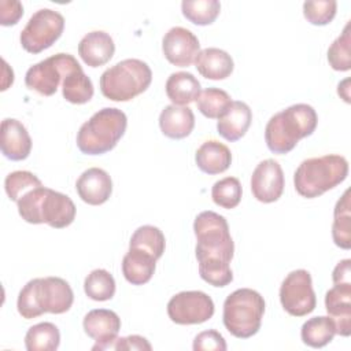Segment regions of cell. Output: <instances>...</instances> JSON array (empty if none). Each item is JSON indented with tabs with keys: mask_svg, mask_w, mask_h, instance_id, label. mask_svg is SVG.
Masks as SVG:
<instances>
[{
	"mask_svg": "<svg viewBox=\"0 0 351 351\" xmlns=\"http://www.w3.org/2000/svg\"><path fill=\"white\" fill-rule=\"evenodd\" d=\"M196 259L200 277L213 287H226L233 281L230 261L234 254L229 225L214 211H202L193 222Z\"/></svg>",
	"mask_w": 351,
	"mask_h": 351,
	"instance_id": "cell-1",
	"label": "cell"
},
{
	"mask_svg": "<svg viewBox=\"0 0 351 351\" xmlns=\"http://www.w3.org/2000/svg\"><path fill=\"white\" fill-rule=\"evenodd\" d=\"M317 123V112L310 104H292L274 114L266 123V145L273 154H288L296 147L299 140L313 134Z\"/></svg>",
	"mask_w": 351,
	"mask_h": 351,
	"instance_id": "cell-2",
	"label": "cell"
},
{
	"mask_svg": "<svg viewBox=\"0 0 351 351\" xmlns=\"http://www.w3.org/2000/svg\"><path fill=\"white\" fill-rule=\"evenodd\" d=\"M74 293L69 282L60 277L30 280L18 295V313L25 319H32L44 313L63 314L70 310Z\"/></svg>",
	"mask_w": 351,
	"mask_h": 351,
	"instance_id": "cell-3",
	"label": "cell"
},
{
	"mask_svg": "<svg viewBox=\"0 0 351 351\" xmlns=\"http://www.w3.org/2000/svg\"><path fill=\"white\" fill-rule=\"evenodd\" d=\"M16 204L22 219L34 225L47 223L51 228L63 229L71 225L75 218L73 200L44 185L26 192Z\"/></svg>",
	"mask_w": 351,
	"mask_h": 351,
	"instance_id": "cell-4",
	"label": "cell"
},
{
	"mask_svg": "<svg viewBox=\"0 0 351 351\" xmlns=\"http://www.w3.org/2000/svg\"><path fill=\"white\" fill-rule=\"evenodd\" d=\"M347 176V159L329 154L303 160L293 174V185L300 196L314 199L341 184Z\"/></svg>",
	"mask_w": 351,
	"mask_h": 351,
	"instance_id": "cell-5",
	"label": "cell"
},
{
	"mask_svg": "<svg viewBox=\"0 0 351 351\" xmlns=\"http://www.w3.org/2000/svg\"><path fill=\"white\" fill-rule=\"evenodd\" d=\"M126 114L115 107H104L84 122L77 133V147L85 155H101L118 144L126 132Z\"/></svg>",
	"mask_w": 351,
	"mask_h": 351,
	"instance_id": "cell-6",
	"label": "cell"
},
{
	"mask_svg": "<svg viewBox=\"0 0 351 351\" xmlns=\"http://www.w3.org/2000/svg\"><path fill=\"white\" fill-rule=\"evenodd\" d=\"M263 313V296L255 289L240 288L225 299L222 321L230 335L237 339H248L261 329Z\"/></svg>",
	"mask_w": 351,
	"mask_h": 351,
	"instance_id": "cell-7",
	"label": "cell"
},
{
	"mask_svg": "<svg viewBox=\"0 0 351 351\" xmlns=\"http://www.w3.org/2000/svg\"><path fill=\"white\" fill-rule=\"evenodd\" d=\"M152 81L149 66L140 59H125L100 75V90L112 101H129L147 90Z\"/></svg>",
	"mask_w": 351,
	"mask_h": 351,
	"instance_id": "cell-8",
	"label": "cell"
},
{
	"mask_svg": "<svg viewBox=\"0 0 351 351\" xmlns=\"http://www.w3.org/2000/svg\"><path fill=\"white\" fill-rule=\"evenodd\" d=\"M78 69L81 66L73 55L60 52L29 67L25 85L41 96H52L67 74Z\"/></svg>",
	"mask_w": 351,
	"mask_h": 351,
	"instance_id": "cell-9",
	"label": "cell"
},
{
	"mask_svg": "<svg viewBox=\"0 0 351 351\" xmlns=\"http://www.w3.org/2000/svg\"><path fill=\"white\" fill-rule=\"evenodd\" d=\"M64 18L51 8L36 11L22 29L19 41L29 53H40L49 48L63 33Z\"/></svg>",
	"mask_w": 351,
	"mask_h": 351,
	"instance_id": "cell-10",
	"label": "cell"
},
{
	"mask_svg": "<svg viewBox=\"0 0 351 351\" xmlns=\"http://www.w3.org/2000/svg\"><path fill=\"white\" fill-rule=\"evenodd\" d=\"M280 302L282 308L293 317H304L317 306L311 274L304 269L291 271L280 287Z\"/></svg>",
	"mask_w": 351,
	"mask_h": 351,
	"instance_id": "cell-11",
	"label": "cell"
},
{
	"mask_svg": "<svg viewBox=\"0 0 351 351\" xmlns=\"http://www.w3.org/2000/svg\"><path fill=\"white\" fill-rule=\"evenodd\" d=\"M213 299L202 291H182L167 303L169 318L178 325H197L214 315Z\"/></svg>",
	"mask_w": 351,
	"mask_h": 351,
	"instance_id": "cell-12",
	"label": "cell"
},
{
	"mask_svg": "<svg viewBox=\"0 0 351 351\" xmlns=\"http://www.w3.org/2000/svg\"><path fill=\"white\" fill-rule=\"evenodd\" d=\"M162 51L171 64L177 67H188L195 62L200 52V44L191 30L174 26L163 36Z\"/></svg>",
	"mask_w": 351,
	"mask_h": 351,
	"instance_id": "cell-13",
	"label": "cell"
},
{
	"mask_svg": "<svg viewBox=\"0 0 351 351\" xmlns=\"http://www.w3.org/2000/svg\"><path fill=\"white\" fill-rule=\"evenodd\" d=\"M251 191L262 203L277 202L284 192V173L274 159H265L258 163L251 176Z\"/></svg>",
	"mask_w": 351,
	"mask_h": 351,
	"instance_id": "cell-14",
	"label": "cell"
},
{
	"mask_svg": "<svg viewBox=\"0 0 351 351\" xmlns=\"http://www.w3.org/2000/svg\"><path fill=\"white\" fill-rule=\"evenodd\" d=\"M82 326L85 333L96 341L92 350L112 348L121 329V318L112 310L95 308L84 317Z\"/></svg>",
	"mask_w": 351,
	"mask_h": 351,
	"instance_id": "cell-15",
	"label": "cell"
},
{
	"mask_svg": "<svg viewBox=\"0 0 351 351\" xmlns=\"http://www.w3.org/2000/svg\"><path fill=\"white\" fill-rule=\"evenodd\" d=\"M75 189L82 202L90 206H100L110 199L112 181L106 170L100 167H90L78 177Z\"/></svg>",
	"mask_w": 351,
	"mask_h": 351,
	"instance_id": "cell-16",
	"label": "cell"
},
{
	"mask_svg": "<svg viewBox=\"0 0 351 351\" xmlns=\"http://www.w3.org/2000/svg\"><path fill=\"white\" fill-rule=\"evenodd\" d=\"M325 307L336 325V335H351V282L335 284L325 295Z\"/></svg>",
	"mask_w": 351,
	"mask_h": 351,
	"instance_id": "cell-17",
	"label": "cell"
},
{
	"mask_svg": "<svg viewBox=\"0 0 351 351\" xmlns=\"http://www.w3.org/2000/svg\"><path fill=\"white\" fill-rule=\"evenodd\" d=\"M0 147L3 155L10 160L26 159L32 151V138L25 125L14 118L3 119Z\"/></svg>",
	"mask_w": 351,
	"mask_h": 351,
	"instance_id": "cell-18",
	"label": "cell"
},
{
	"mask_svg": "<svg viewBox=\"0 0 351 351\" xmlns=\"http://www.w3.org/2000/svg\"><path fill=\"white\" fill-rule=\"evenodd\" d=\"M115 52V44L111 36L103 30H93L85 34L78 44V55L89 67L106 64Z\"/></svg>",
	"mask_w": 351,
	"mask_h": 351,
	"instance_id": "cell-19",
	"label": "cell"
},
{
	"mask_svg": "<svg viewBox=\"0 0 351 351\" xmlns=\"http://www.w3.org/2000/svg\"><path fill=\"white\" fill-rule=\"evenodd\" d=\"M252 121V112L247 103L232 101L228 110L218 118L217 130L228 141L240 140L248 130Z\"/></svg>",
	"mask_w": 351,
	"mask_h": 351,
	"instance_id": "cell-20",
	"label": "cell"
},
{
	"mask_svg": "<svg viewBox=\"0 0 351 351\" xmlns=\"http://www.w3.org/2000/svg\"><path fill=\"white\" fill-rule=\"evenodd\" d=\"M156 261L152 254L141 248L129 247V251L122 259L123 277L132 285L147 284L155 273Z\"/></svg>",
	"mask_w": 351,
	"mask_h": 351,
	"instance_id": "cell-21",
	"label": "cell"
},
{
	"mask_svg": "<svg viewBox=\"0 0 351 351\" xmlns=\"http://www.w3.org/2000/svg\"><path fill=\"white\" fill-rule=\"evenodd\" d=\"M159 126L162 133L169 138H185L195 126L193 111L186 106H166L159 115Z\"/></svg>",
	"mask_w": 351,
	"mask_h": 351,
	"instance_id": "cell-22",
	"label": "cell"
},
{
	"mask_svg": "<svg viewBox=\"0 0 351 351\" xmlns=\"http://www.w3.org/2000/svg\"><path fill=\"white\" fill-rule=\"evenodd\" d=\"M195 66L197 71L207 80H225L233 73L232 56L219 48H204L196 59Z\"/></svg>",
	"mask_w": 351,
	"mask_h": 351,
	"instance_id": "cell-23",
	"label": "cell"
},
{
	"mask_svg": "<svg viewBox=\"0 0 351 351\" xmlns=\"http://www.w3.org/2000/svg\"><path fill=\"white\" fill-rule=\"evenodd\" d=\"M195 160L203 173L213 176L229 169L232 163V154L225 144L217 140H207L197 148Z\"/></svg>",
	"mask_w": 351,
	"mask_h": 351,
	"instance_id": "cell-24",
	"label": "cell"
},
{
	"mask_svg": "<svg viewBox=\"0 0 351 351\" xmlns=\"http://www.w3.org/2000/svg\"><path fill=\"white\" fill-rule=\"evenodd\" d=\"M166 95L176 106H186L200 95V82L192 73L177 71L166 81Z\"/></svg>",
	"mask_w": 351,
	"mask_h": 351,
	"instance_id": "cell-25",
	"label": "cell"
},
{
	"mask_svg": "<svg viewBox=\"0 0 351 351\" xmlns=\"http://www.w3.org/2000/svg\"><path fill=\"white\" fill-rule=\"evenodd\" d=\"M336 335V325L328 315L313 317L307 319L300 329L303 343L313 348H321L329 344Z\"/></svg>",
	"mask_w": 351,
	"mask_h": 351,
	"instance_id": "cell-26",
	"label": "cell"
},
{
	"mask_svg": "<svg viewBox=\"0 0 351 351\" xmlns=\"http://www.w3.org/2000/svg\"><path fill=\"white\" fill-rule=\"evenodd\" d=\"M60 343V332L52 322H40L30 326L25 335L27 351H55Z\"/></svg>",
	"mask_w": 351,
	"mask_h": 351,
	"instance_id": "cell-27",
	"label": "cell"
},
{
	"mask_svg": "<svg viewBox=\"0 0 351 351\" xmlns=\"http://www.w3.org/2000/svg\"><path fill=\"white\" fill-rule=\"evenodd\" d=\"M332 237L337 247L351 248V214H350V191H346L337 200L333 211Z\"/></svg>",
	"mask_w": 351,
	"mask_h": 351,
	"instance_id": "cell-28",
	"label": "cell"
},
{
	"mask_svg": "<svg viewBox=\"0 0 351 351\" xmlns=\"http://www.w3.org/2000/svg\"><path fill=\"white\" fill-rule=\"evenodd\" d=\"M93 84L82 67L71 71L62 82V95L71 104H85L93 97Z\"/></svg>",
	"mask_w": 351,
	"mask_h": 351,
	"instance_id": "cell-29",
	"label": "cell"
},
{
	"mask_svg": "<svg viewBox=\"0 0 351 351\" xmlns=\"http://www.w3.org/2000/svg\"><path fill=\"white\" fill-rule=\"evenodd\" d=\"M181 10L189 22L197 26H207L219 15L221 4L217 0H184Z\"/></svg>",
	"mask_w": 351,
	"mask_h": 351,
	"instance_id": "cell-30",
	"label": "cell"
},
{
	"mask_svg": "<svg viewBox=\"0 0 351 351\" xmlns=\"http://www.w3.org/2000/svg\"><path fill=\"white\" fill-rule=\"evenodd\" d=\"M84 291L92 300H110L115 293V280L110 271L104 269H95L86 276L84 281Z\"/></svg>",
	"mask_w": 351,
	"mask_h": 351,
	"instance_id": "cell-31",
	"label": "cell"
},
{
	"mask_svg": "<svg viewBox=\"0 0 351 351\" xmlns=\"http://www.w3.org/2000/svg\"><path fill=\"white\" fill-rule=\"evenodd\" d=\"M129 247L141 248V250L152 254L156 259H159L163 255L165 247H166L165 234L156 226L143 225V226L137 228L134 230V233L132 234Z\"/></svg>",
	"mask_w": 351,
	"mask_h": 351,
	"instance_id": "cell-32",
	"label": "cell"
},
{
	"mask_svg": "<svg viewBox=\"0 0 351 351\" xmlns=\"http://www.w3.org/2000/svg\"><path fill=\"white\" fill-rule=\"evenodd\" d=\"M232 99L228 92L219 88H207L196 99L197 110L210 119H218L230 106Z\"/></svg>",
	"mask_w": 351,
	"mask_h": 351,
	"instance_id": "cell-33",
	"label": "cell"
},
{
	"mask_svg": "<svg viewBox=\"0 0 351 351\" xmlns=\"http://www.w3.org/2000/svg\"><path fill=\"white\" fill-rule=\"evenodd\" d=\"M351 22L348 21L341 34L330 44L328 49V62L336 71H348L351 69Z\"/></svg>",
	"mask_w": 351,
	"mask_h": 351,
	"instance_id": "cell-34",
	"label": "cell"
},
{
	"mask_svg": "<svg viewBox=\"0 0 351 351\" xmlns=\"http://www.w3.org/2000/svg\"><path fill=\"white\" fill-rule=\"evenodd\" d=\"M241 184L236 177H225L217 181L211 188L213 202L226 210L234 208L241 200Z\"/></svg>",
	"mask_w": 351,
	"mask_h": 351,
	"instance_id": "cell-35",
	"label": "cell"
},
{
	"mask_svg": "<svg viewBox=\"0 0 351 351\" xmlns=\"http://www.w3.org/2000/svg\"><path fill=\"white\" fill-rule=\"evenodd\" d=\"M41 181L27 170H16L10 173L4 180V189L12 202H18L26 192L41 186Z\"/></svg>",
	"mask_w": 351,
	"mask_h": 351,
	"instance_id": "cell-36",
	"label": "cell"
},
{
	"mask_svg": "<svg viewBox=\"0 0 351 351\" xmlns=\"http://www.w3.org/2000/svg\"><path fill=\"white\" fill-rule=\"evenodd\" d=\"M337 10L335 0H310L303 3L304 18L315 26H324L333 21Z\"/></svg>",
	"mask_w": 351,
	"mask_h": 351,
	"instance_id": "cell-37",
	"label": "cell"
},
{
	"mask_svg": "<svg viewBox=\"0 0 351 351\" xmlns=\"http://www.w3.org/2000/svg\"><path fill=\"white\" fill-rule=\"evenodd\" d=\"M193 350L195 351H225L226 341L219 332L210 329V330L200 332L195 337Z\"/></svg>",
	"mask_w": 351,
	"mask_h": 351,
	"instance_id": "cell-38",
	"label": "cell"
},
{
	"mask_svg": "<svg viewBox=\"0 0 351 351\" xmlns=\"http://www.w3.org/2000/svg\"><path fill=\"white\" fill-rule=\"evenodd\" d=\"M23 15V7L16 0H1L0 1V23L3 26L16 25Z\"/></svg>",
	"mask_w": 351,
	"mask_h": 351,
	"instance_id": "cell-39",
	"label": "cell"
},
{
	"mask_svg": "<svg viewBox=\"0 0 351 351\" xmlns=\"http://www.w3.org/2000/svg\"><path fill=\"white\" fill-rule=\"evenodd\" d=\"M114 350H147L149 351L152 348V346L149 344V341L138 335H132V336H126V337H119L114 341L112 344Z\"/></svg>",
	"mask_w": 351,
	"mask_h": 351,
	"instance_id": "cell-40",
	"label": "cell"
},
{
	"mask_svg": "<svg viewBox=\"0 0 351 351\" xmlns=\"http://www.w3.org/2000/svg\"><path fill=\"white\" fill-rule=\"evenodd\" d=\"M350 266H351V259H343L336 265V267L333 269V273H332L333 284L351 282V280H350L351 267Z\"/></svg>",
	"mask_w": 351,
	"mask_h": 351,
	"instance_id": "cell-41",
	"label": "cell"
}]
</instances>
